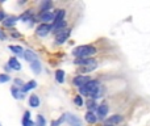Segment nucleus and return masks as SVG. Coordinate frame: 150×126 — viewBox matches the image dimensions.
Wrapping results in <instances>:
<instances>
[{"label":"nucleus","instance_id":"4","mask_svg":"<svg viewBox=\"0 0 150 126\" xmlns=\"http://www.w3.org/2000/svg\"><path fill=\"white\" fill-rule=\"evenodd\" d=\"M50 32H52V25H49V24H44V23L40 24L36 29V34L38 37H46Z\"/></svg>","mask_w":150,"mask_h":126},{"label":"nucleus","instance_id":"27","mask_svg":"<svg viewBox=\"0 0 150 126\" xmlns=\"http://www.w3.org/2000/svg\"><path fill=\"white\" fill-rule=\"evenodd\" d=\"M88 108V112H93L95 109H98V106H96V103L95 100H92V99H90V100L87 101V105H86Z\"/></svg>","mask_w":150,"mask_h":126},{"label":"nucleus","instance_id":"10","mask_svg":"<svg viewBox=\"0 0 150 126\" xmlns=\"http://www.w3.org/2000/svg\"><path fill=\"white\" fill-rule=\"evenodd\" d=\"M17 20H18V18L16 17V16H7V17H5V20L3 21V25H4L5 28H12V26L16 25Z\"/></svg>","mask_w":150,"mask_h":126},{"label":"nucleus","instance_id":"23","mask_svg":"<svg viewBox=\"0 0 150 126\" xmlns=\"http://www.w3.org/2000/svg\"><path fill=\"white\" fill-rule=\"evenodd\" d=\"M55 80L59 84H63V82H65V71L63 70H57L55 71Z\"/></svg>","mask_w":150,"mask_h":126},{"label":"nucleus","instance_id":"17","mask_svg":"<svg viewBox=\"0 0 150 126\" xmlns=\"http://www.w3.org/2000/svg\"><path fill=\"white\" fill-rule=\"evenodd\" d=\"M9 50L13 53V54L20 55V57H24V53H25V50H24L21 46H17V45H11Z\"/></svg>","mask_w":150,"mask_h":126},{"label":"nucleus","instance_id":"33","mask_svg":"<svg viewBox=\"0 0 150 126\" xmlns=\"http://www.w3.org/2000/svg\"><path fill=\"white\" fill-rule=\"evenodd\" d=\"M5 39V36H4V33H3V30L0 29V41H4Z\"/></svg>","mask_w":150,"mask_h":126},{"label":"nucleus","instance_id":"11","mask_svg":"<svg viewBox=\"0 0 150 126\" xmlns=\"http://www.w3.org/2000/svg\"><path fill=\"white\" fill-rule=\"evenodd\" d=\"M122 116L120 114H115V116H111L109 118L105 120V125H116V124H120L122 121Z\"/></svg>","mask_w":150,"mask_h":126},{"label":"nucleus","instance_id":"34","mask_svg":"<svg viewBox=\"0 0 150 126\" xmlns=\"http://www.w3.org/2000/svg\"><path fill=\"white\" fill-rule=\"evenodd\" d=\"M104 126H112V125H104Z\"/></svg>","mask_w":150,"mask_h":126},{"label":"nucleus","instance_id":"6","mask_svg":"<svg viewBox=\"0 0 150 126\" xmlns=\"http://www.w3.org/2000/svg\"><path fill=\"white\" fill-rule=\"evenodd\" d=\"M70 29H65V30H62V32H59V33H57V34H54L55 36V42H57L58 45H62L63 42H66L67 41V38L70 37Z\"/></svg>","mask_w":150,"mask_h":126},{"label":"nucleus","instance_id":"22","mask_svg":"<svg viewBox=\"0 0 150 126\" xmlns=\"http://www.w3.org/2000/svg\"><path fill=\"white\" fill-rule=\"evenodd\" d=\"M52 7H53V3L46 0V1H42L41 5H40V9L41 12H47V11H52Z\"/></svg>","mask_w":150,"mask_h":126},{"label":"nucleus","instance_id":"29","mask_svg":"<svg viewBox=\"0 0 150 126\" xmlns=\"http://www.w3.org/2000/svg\"><path fill=\"white\" fill-rule=\"evenodd\" d=\"M74 103H75V105H76V106H83V99H82V96H80V95L75 96Z\"/></svg>","mask_w":150,"mask_h":126},{"label":"nucleus","instance_id":"2","mask_svg":"<svg viewBox=\"0 0 150 126\" xmlns=\"http://www.w3.org/2000/svg\"><path fill=\"white\" fill-rule=\"evenodd\" d=\"M99 88H100V83H99V80H92L91 79L87 84H84L83 87L79 88V93L80 95H83V96L92 97Z\"/></svg>","mask_w":150,"mask_h":126},{"label":"nucleus","instance_id":"13","mask_svg":"<svg viewBox=\"0 0 150 126\" xmlns=\"http://www.w3.org/2000/svg\"><path fill=\"white\" fill-rule=\"evenodd\" d=\"M24 58H25L26 61H28L29 63L34 62V61H38V57H37L36 53H33L32 50H25V53H24Z\"/></svg>","mask_w":150,"mask_h":126},{"label":"nucleus","instance_id":"24","mask_svg":"<svg viewBox=\"0 0 150 126\" xmlns=\"http://www.w3.org/2000/svg\"><path fill=\"white\" fill-rule=\"evenodd\" d=\"M32 11H26V12H24L23 15L18 17V20H21L23 23H28V21H30L32 20Z\"/></svg>","mask_w":150,"mask_h":126},{"label":"nucleus","instance_id":"21","mask_svg":"<svg viewBox=\"0 0 150 126\" xmlns=\"http://www.w3.org/2000/svg\"><path fill=\"white\" fill-rule=\"evenodd\" d=\"M86 121L88 122V124H95L96 121H98V116H95V113L93 112H87L84 116Z\"/></svg>","mask_w":150,"mask_h":126},{"label":"nucleus","instance_id":"31","mask_svg":"<svg viewBox=\"0 0 150 126\" xmlns=\"http://www.w3.org/2000/svg\"><path fill=\"white\" fill-rule=\"evenodd\" d=\"M96 67V64H91V66H86V67H83L82 68V72H90V71H92L93 68Z\"/></svg>","mask_w":150,"mask_h":126},{"label":"nucleus","instance_id":"9","mask_svg":"<svg viewBox=\"0 0 150 126\" xmlns=\"http://www.w3.org/2000/svg\"><path fill=\"white\" fill-rule=\"evenodd\" d=\"M96 113H98L99 120H104L105 116L108 114V105H107L105 103L100 104V105L98 106V109H96Z\"/></svg>","mask_w":150,"mask_h":126},{"label":"nucleus","instance_id":"25","mask_svg":"<svg viewBox=\"0 0 150 126\" xmlns=\"http://www.w3.org/2000/svg\"><path fill=\"white\" fill-rule=\"evenodd\" d=\"M34 124H36V126H46V120H45V117L42 114H38Z\"/></svg>","mask_w":150,"mask_h":126},{"label":"nucleus","instance_id":"18","mask_svg":"<svg viewBox=\"0 0 150 126\" xmlns=\"http://www.w3.org/2000/svg\"><path fill=\"white\" fill-rule=\"evenodd\" d=\"M29 66H30L32 71H33L34 74H41L42 66H41V62H40V61H34V62L29 63Z\"/></svg>","mask_w":150,"mask_h":126},{"label":"nucleus","instance_id":"32","mask_svg":"<svg viewBox=\"0 0 150 126\" xmlns=\"http://www.w3.org/2000/svg\"><path fill=\"white\" fill-rule=\"evenodd\" d=\"M5 17H7V16H5V13L3 12V11H0V21H4Z\"/></svg>","mask_w":150,"mask_h":126},{"label":"nucleus","instance_id":"28","mask_svg":"<svg viewBox=\"0 0 150 126\" xmlns=\"http://www.w3.org/2000/svg\"><path fill=\"white\" fill-rule=\"evenodd\" d=\"M11 80V76L8 74H0V84H3V83H7Z\"/></svg>","mask_w":150,"mask_h":126},{"label":"nucleus","instance_id":"1","mask_svg":"<svg viewBox=\"0 0 150 126\" xmlns=\"http://www.w3.org/2000/svg\"><path fill=\"white\" fill-rule=\"evenodd\" d=\"M93 54H96V47L92 45H80L73 50L75 58H90Z\"/></svg>","mask_w":150,"mask_h":126},{"label":"nucleus","instance_id":"3","mask_svg":"<svg viewBox=\"0 0 150 126\" xmlns=\"http://www.w3.org/2000/svg\"><path fill=\"white\" fill-rule=\"evenodd\" d=\"M40 20L44 21V24H49L52 25L54 23V17H55V12L53 11H47V12H40Z\"/></svg>","mask_w":150,"mask_h":126},{"label":"nucleus","instance_id":"8","mask_svg":"<svg viewBox=\"0 0 150 126\" xmlns=\"http://www.w3.org/2000/svg\"><path fill=\"white\" fill-rule=\"evenodd\" d=\"M74 63L76 66L86 67V66H91V64H96V61L92 59V58H75Z\"/></svg>","mask_w":150,"mask_h":126},{"label":"nucleus","instance_id":"7","mask_svg":"<svg viewBox=\"0 0 150 126\" xmlns=\"http://www.w3.org/2000/svg\"><path fill=\"white\" fill-rule=\"evenodd\" d=\"M66 122H67L69 126H82V120L78 116L71 113H66Z\"/></svg>","mask_w":150,"mask_h":126},{"label":"nucleus","instance_id":"5","mask_svg":"<svg viewBox=\"0 0 150 126\" xmlns=\"http://www.w3.org/2000/svg\"><path fill=\"white\" fill-rule=\"evenodd\" d=\"M90 80H91L90 76H86V75H76V76L73 79V84L75 85V87L80 88V87H83L84 84H87Z\"/></svg>","mask_w":150,"mask_h":126},{"label":"nucleus","instance_id":"20","mask_svg":"<svg viewBox=\"0 0 150 126\" xmlns=\"http://www.w3.org/2000/svg\"><path fill=\"white\" fill-rule=\"evenodd\" d=\"M11 92H12L13 97H15L16 100H20V99H24V93L21 92V89H20V88L15 87V85H13V87L11 88Z\"/></svg>","mask_w":150,"mask_h":126},{"label":"nucleus","instance_id":"26","mask_svg":"<svg viewBox=\"0 0 150 126\" xmlns=\"http://www.w3.org/2000/svg\"><path fill=\"white\" fill-rule=\"evenodd\" d=\"M63 122H66V113L62 114V116L58 120H55V121H52V126H61Z\"/></svg>","mask_w":150,"mask_h":126},{"label":"nucleus","instance_id":"19","mask_svg":"<svg viewBox=\"0 0 150 126\" xmlns=\"http://www.w3.org/2000/svg\"><path fill=\"white\" fill-rule=\"evenodd\" d=\"M65 15H66V11L65 9H58L55 11V17H54V23H59V21H63L65 20Z\"/></svg>","mask_w":150,"mask_h":126},{"label":"nucleus","instance_id":"14","mask_svg":"<svg viewBox=\"0 0 150 126\" xmlns=\"http://www.w3.org/2000/svg\"><path fill=\"white\" fill-rule=\"evenodd\" d=\"M23 126H36L33 121L30 120V112L26 111L25 113H24V117H23Z\"/></svg>","mask_w":150,"mask_h":126},{"label":"nucleus","instance_id":"12","mask_svg":"<svg viewBox=\"0 0 150 126\" xmlns=\"http://www.w3.org/2000/svg\"><path fill=\"white\" fill-rule=\"evenodd\" d=\"M8 66H9L11 70H15V71H18V70H21V63L17 61V58L12 57L9 58V61H8Z\"/></svg>","mask_w":150,"mask_h":126},{"label":"nucleus","instance_id":"15","mask_svg":"<svg viewBox=\"0 0 150 126\" xmlns=\"http://www.w3.org/2000/svg\"><path fill=\"white\" fill-rule=\"evenodd\" d=\"M29 105H30V108H38L40 106V97L37 95H30L29 96Z\"/></svg>","mask_w":150,"mask_h":126},{"label":"nucleus","instance_id":"16","mask_svg":"<svg viewBox=\"0 0 150 126\" xmlns=\"http://www.w3.org/2000/svg\"><path fill=\"white\" fill-rule=\"evenodd\" d=\"M36 87H37V82H36V80H30V82H28V83H25V84H24V87L21 88V92L26 93L28 91L33 89V88H36Z\"/></svg>","mask_w":150,"mask_h":126},{"label":"nucleus","instance_id":"30","mask_svg":"<svg viewBox=\"0 0 150 126\" xmlns=\"http://www.w3.org/2000/svg\"><path fill=\"white\" fill-rule=\"evenodd\" d=\"M13 83H15V87L20 88V89L24 87V84H25V83H24L21 79H18V77H17V79H15V80H13Z\"/></svg>","mask_w":150,"mask_h":126}]
</instances>
